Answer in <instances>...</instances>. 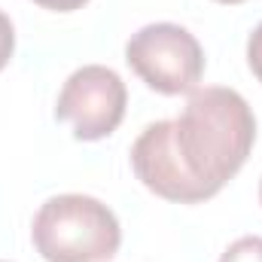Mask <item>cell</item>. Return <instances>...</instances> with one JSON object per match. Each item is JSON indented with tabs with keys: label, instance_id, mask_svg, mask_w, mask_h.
Here are the masks:
<instances>
[{
	"label": "cell",
	"instance_id": "obj_1",
	"mask_svg": "<svg viewBox=\"0 0 262 262\" xmlns=\"http://www.w3.org/2000/svg\"><path fill=\"white\" fill-rule=\"evenodd\" d=\"M174 125L177 149L186 168L213 192H220L244 168L256 140V119L250 104L235 89L223 85L195 89Z\"/></svg>",
	"mask_w": 262,
	"mask_h": 262
},
{
	"label": "cell",
	"instance_id": "obj_2",
	"mask_svg": "<svg viewBox=\"0 0 262 262\" xmlns=\"http://www.w3.org/2000/svg\"><path fill=\"white\" fill-rule=\"evenodd\" d=\"M31 238L46 262H107L122 244V229L107 204L70 192L37 210Z\"/></svg>",
	"mask_w": 262,
	"mask_h": 262
},
{
	"label": "cell",
	"instance_id": "obj_3",
	"mask_svg": "<svg viewBox=\"0 0 262 262\" xmlns=\"http://www.w3.org/2000/svg\"><path fill=\"white\" fill-rule=\"evenodd\" d=\"M128 67L159 95L195 92L204 73V52L195 37L171 21L140 28L125 46Z\"/></svg>",
	"mask_w": 262,
	"mask_h": 262
},
{
	"label": "cell",
	"instance_id": "obj_4",
	"mask_svg": "<svg viewBox=\"0 0 262 262\" xmlns=\"http://www.w3.org/2000/svg\"><path fill=\"white\" fill-rule=\"evenodd\" d=\"M128 107V89L116 70L85 64L67 76L55 116L73 125L76 140H101L119 128Z\"/></svg>",
	"mask_w": 262,
	"mask_h": 262
},
{
	"label": "cell",
	"instance_id": "obj_5",
	"mask_svg": "<svg viewBox=\"0 0 262 262\" xmlns=\"http://www.w3.org/2000/svg\"><path fill=\"white\" fill-rule=\"evenodd\" d=\"M131 168L149 192L168 198V201H177V204H198V201L216 195L207 183L192 177V171L186 168L177 149L174 119L152 122L140 131V137L131 146Z\"/></svg>",
	"mask_w": 262,
	"mask_h": 262
},
{
	"label": "cell",
	"instance_id": "obj_6",
	"mask_svg": "<svg viewBox=\"0 0 262 262\" xmlns=\"http://www.w3.org/2000/svg\"><path fill=\"white\" fill-rule=\"evenodd\" d=\"M220 262H262V238L259 235L238 238L235 244H229V250L220 256Z\"/></svg>",
	"mask_w": 262,
	"mask_h": 262
},
{
	"label": "cell",
	"instance_id": "obj_7",
	"mask_svg": "<svg viewBox=\"0 0 262 262\" xmlns=\"http://www.w3.org/2000/svg\"><path fill=\"white\" fill-rule=\"evenodd\" d=\"M12 49H15V31H12L9 15H6V12H0V70L9 64Z\"/></svg>",
	"mask_w": 262,
	"mask_h": 262
},
{
	"label": "cell",
	"instance_id": "obj_8",
	"mask_svg": "<svg viewBox=\"0 0 262 262\" xmlns=\"http://www.w3.org/2000/svg\"><path fill=\"white\" fill-rule=\"evenodd\" d=\"M247 61H250L253 76L262 82V25L250 34V43H247Z\"/></svg>",
	"mask_w": 262,
	"mask_h": 262
},
{
	"label": "cell",
	"instance_id": "obj_9",
	"mask_svg": "<svg viewBox=\"0 0 262 262\" xmlns=\"http://www.w3.org/2000/svg\"><path fill=\"white\" fill-rule=\"evenodd\" d=\"M34 3L43 9H52V12H73V9H82L89 0H34Z\"/></svg>",
	"mask_w": 262,
	"mask_h": 262
},
{
	"label": "cell",
	"instance_id": "obj_10",
	"mask_svg": "<svg viewBox=\"0 0 262 262\" xmlns=\"http://www.w3.org/2000/svg\"><path fill=\"white\" fill-rule=\"evenodd\" d=\"M216 3H229L232 6V3H244V0H216Z\"/></svg>",
	"mask_w": 262,
	"mask_h": 262
},
{
	"label": "cell",
	"instance_id": "obj_11",
	"mask_svg": "<svg viewBox=\"0 0 262 262\" xmlns=\"http://www.w3.org/2000/svg\"><path fill=\"white\" fill-rule=\"evenodd\" d=\"M259 201H262V183H259Z\"/></svg>",
	"mask_w": 262,
	"mask_h": 262
},
{
	"label": "cell",
	"instance_id": "obj_12",
	"mask_svg": "<svg viewBox=\"0 0 262 262\" xmlns=\"http://www.w3.org/2000/svg\"><path fill=\"white\" fill-rule=\"evenodd\" d=\"M0 262H3V259H0Z\"/></svg>",
	"mask_w": 262,
	"mask_h": 262
}]
</instances>
